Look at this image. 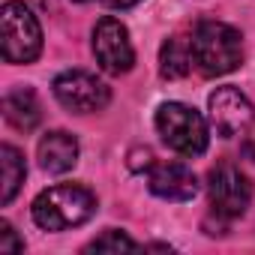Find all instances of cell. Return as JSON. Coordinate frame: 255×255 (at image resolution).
Listing matches in <instances>:
<instances>
[{"label":"cell","instance_id":"cell-1","mask_svg":"<svg viewBox=\"0 0 255 255\" xmlns=\"http://www.w3.org/2000/svg\"><path fill=\"white\" fill-rule=\"evenodd\" d=\"M96 213V195L81 183H57L36 195L33 222L42 231H66L84 225Z\"/></svg>","mask_w":255,"mask_h":255},{"label":"cell","instance_id":"cell-6","mask_svg":"<svg viewBox=\"0 0 255 255\" xmlns=\"http://www.w3.org/2000/svg\"><path fill=\"white\" fill-rule=\"evenodd\" d=\"M93 57L111 75H123V72L132 69L135 51H132V42H129V30L114 15H105V18L96 21V27H93Z\"/></svg>","mask_w":255,"mask_h":255},{"label":"cell","instance_id":"cell-15","mask_svg":"<svg viewBox=\"0 0 255 255\" xmlns=\"http://www.w3.org/2000/svg\"><path fill=\"white\" fill-rule=\"evenodd\" d=\"M24 240L15 234V228L9 222H0V252H21Z\"/></svg>","mask_w":255,"mask_h":255},{"label":"cell","instance_id":"cell-2","mask_svg":"<svg viewBox=\"0 0 255 255\" xmlns=\"http://www.w3.org/2000/svg\"><path fill=\"white\" fill-rule=\"evenodd\" d=\"M189 42L195 66L210 78L228 75L243 63V36L225 21H201Z\"/></svg>","mask_w":255,"mask_h":255},{"label":"cell","instance_id":"cell-4","mask_svg":"<svg viewBox=\"0 0 255 255\" xmlns=\"http://www.w3.org/2000/svg\"><path fill=\"white\" fill-rule=\"evenodd\" d=\"M0 36H3L6 63H18V66L33 63L42 51V27L21 0L3 3V9H0Z\"/></svg>","mask_w":255,"mask_h":255},{"label":"cell","instance_id":"cell-13","mask_svg":"<svg viewBox=\"0 0 255 255\" xmlns=\"http://www.w3.org/2000/svg\"><path fill=\"white\" fill-rule=\"evenodd\" d=\"M192 63L195 60H192V42L189 39L171 36V39L162 42V48H159V72H162V78H168V81L183 78V75H189Z\"/></svg>","mask_w":255,"mask_h":255},{"label":"cell","instance_id":"cell-9","mask_svg":"<svg viewBox=\"0 0 255 255\" xmlns=\"http://www.w3.org/2000/svg\"><path fill=\"white\" fill-rule=\"evenodd\" d=\"M147 186L165 201H189L198 192V177L180 162H153L147 171Z\"/></svg>","mask_w":255,"mask_h":255},{"label":"cell","instance_id":"cell-7","mask_svg":"<svg viewBox=\"0 0 255 255\" xmlns=\"http://www.w3.org/2000/svg\"><path fill=\"white\" fill-rule=\"evenodd\" d=\"M207 192H210V207L222 219H237L246 213L252 201V183L249 177L234 168V165H216L207 177Z\"/></svg>","mask_w":255,"mask_h":255},{"label":"cell","instance_id":"cell-10","mask_svg":"<svg viewBox=\"0 0 255 255\" xmlns=\"http://www.w3.org/2000/svg\"><path fill=\"white\" fill-rule=\"evenodd\" d=\"M36 153H39V165H42L45 171H51V174H66V171H72L75 162H78V141H75V135H69V132H63V129H54V132L42 135Z\"/></svg>","mask_w":255,"mask_h":255},{"label":"cell","instance_id":"cell-16","mask_svg":"<svg viewBox=\"0 0 255 255\" xmlns=\"http://www.w3.org/2000/svg\"><path fill=\"white\" fill-rule=\"evenodd\" d=\"M105 6H111V9H129V6H135V3H141V0H102Z\"/></svg>","mask_w":255,"mask_h":255},{"label":"cell","instance_id":"cell-5","mask_svg":"<svg viewBox=\"0 0 255 255\" xmlns=\"http://www.w3.org/2000/svg\"><path fill=\"white\" fill-rule=\"evenodd\" d=\"M54 96L72 114H93L108 105L111 90L96 75H90L84 69H69L54 78Z\"/></svg>","mask_w":255,"mask_h":255},{"label":"cell","instance_id":"cell-17","mask_svg":"<svg viewBox=\"0 0 255 255\" xmlns=\"http://www.w3.org/2000/svg\"><path fill=\"white\" fill-rule=\"evenodd\" d=\"M75 3H84V0H75Z\"/></svg>","mask_w":255,"mask_h":255},{"label":"cell","instance_id":"cell-12","mask_svg":"<svg viewBox=\"0 0 255 255\" xmlns=\"http://www.w3.org/2000/svg\"><path fill=\"white\" fill-rule=\"evenodd\" d=\"M24 156L12 144H0V204H9L24 183Z\"/></svg>","mask_w":255,"mask_h":255},{"label":"cell","instance_id":"cell-8","mask_svg":"<svg viewBox=\"0 0 255 255\" xmlns=\"http://www.w3.org/2000/svg\"><path fill=\"white\" fill-rule=\"evenodd\" d=\"M207 108H210V123L216 135L222 138H237V135H246L249 126H252V102L231 84L225 87H216L207 99Z\"/></svg>","mask_w":255,"mask_h":255},{"label":"cell","instance_id":"cell-3","mask_svg":"<svg viewBox=\"0 0 255 255\" xmlns=\"http://www.w3.org/2000/svg\"><path fill=\"white\" fill-rule=\"evenodd\" d=\"M156 132L180 156H201L207 150V141H210L207 120L192 105H183V102H162L159 105Z\"/></svg>","mask_w":255,"mask_h":255},{"label":"cell","instance_id":"cell-14","mask_svg":"<svg viewBox=\"0 0 255 255\" xmlns=\"http://www.w3.org/2000/svg\"><path fill=\"white\" fill-rule=\"evenodd\" d=\"M135 249H138V243H135L132 237H126L123 231H117V228L99 234V237L87 246V252H135Z\"/></svg>","mask_w":255,"mask_h":255},{"label":"cell","instance_id":"cell-11","mask_svg":"<svg viewBox=\"0 0 255 255\" xmlns=\"http://www.w3.org/2000/svg\"><path fill=\"white\" fill-rule=\"evenodd\" d=\"M3 117L9 120V126H15V129H21V132L36 129V123L42 117L36 93L30 87H18V90L6 93V99H3Z\"/></svg>","mask_w":255,"mask_h":255}]
</instances>
